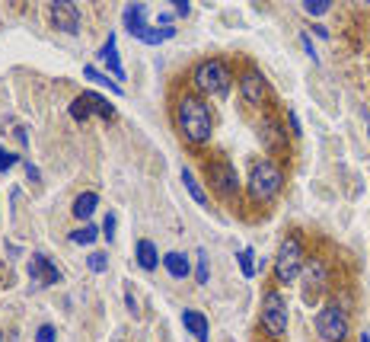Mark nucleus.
<instances>
[{
	"label": "nucleus",
	"instance_id": "1",
	"mask_svg": "<svg viewBox=\"0 0 370 342\" xmlns=\"http://www.w3.org/2000/svg\"><path fill=\"white\" fill-rule=\"evenodd\" d=\"M172 119L176 128L189 144L201 147L214 138V112L208 106V99H201L198 93H185L176 99V109H172Z\"/></svg>",
	"mask_w": 370,
	"mask_h": 342
},
{
	"label": "nucleus",
	"instance_id": "2",
	"mask_svg": "<svg viewBox=\"0 0 370 342\" xmlns=\"http://www.w3.org/2000/svg\"><path fill=\"white\" fill-rule=\"evenodd\" d=\"M192 87L198 96H227L234 87V68L224 58H201L192 68Z\"/></svg>",
	"mask_w": 370,
	"mask_h": 342
},
{
	"label": "nucleus",
	"instance_id": "3",
	"mask_svg": "<svg viewBox=\"0 0 370 342\" xmlns=\"http://www.w3.org/2000/svg\"><path fill=\"white\" fill-rule=\"evenodd\" d=\"M246 189H249V196H253V202H259V205L274 202V198L281 196V189H284V170L274 160L262 157V160H255L253 170H249Z\"/></svg>",
	"mask_w": 370,
	"mask_h": 342
},
{
	"label": "nucleus",
	"instance_id": "4",
	"mask_svg": "<svg viewBox=\"0 0 370 342\" xmlns=\"http://www.w3.org/2000/svg\"><path fill=\"white\" fill-rule=\"evenodd\" d=\"M303 262H307L303 240L284 237L281 246H278V256H274V281H278V285H291V281L303 272Z\"/></svg>",
	"mask_w": 370,
	"mask_h": 342
},
{
	"label": "nucleus",
	"instance_id": "5",
	"mask_svg": "<svg viewBox=\"0 0 370 342\" xmlns=\"http://www.w3.org/2000/svg\"><path fill=\"white\" fill-rule=\"evenodd\" d=\"M205 179L208 186L217 192L224 202H234L236 196H240V173H236V167L230 160H224V157H214V160H205Z\"/></svg>",
	"mask_w": 370,
	"mask_h": 342
},
{
	"label": "nucleus",
	"instance_id": "6",
	"mask_svg": "<svg viewBox=\"0 0 370 342\" xmlns=\"http://www.w3.org/2000/svg\"><path fill=\"white\" fill-rule=\"evenodd\" d=\"M262 329H265L272 339H284L288 336V323H291V310L288 300H284L281 291H265L262 294Z\"/></svg>",
	"mask_w": 370,
	"mask_h": 342
},
{
	"label": "nucleus",
	"instance_id": "7",
	"mask_svg": "<svg viewBox=\"0 0 370 342\" xmlns=\"http://www.w3.org/2000/svg\"><path fill=\"white\" fill-rule=\"evenodd\" d=\"M313 327H316V336H319L322 342H345L351 333V320L338 304H326V308L316 314Z\"/></svg>",
	"mask_w": 370,
	"mask_h": 342
},
{
	"label": "nucleus",
	"instance_id": "8",
	"mask_svg": "<svg viewBox=\"0 0 370 342\" xmlns=\"http://www.w3.org/2000/svg\"><path fill=\"white\" fill-rule=\"evenodd\" d=\"M26 272H29V279H32L35 288H55L64 281L61 269H58V265L51 262V256H45V253H32V256H29Z\"/></svg>",
	"mask_w": 370,
	"mask_h": 342
},
{
	"label": "nucleus",
	"instance_id": "9",
	"mask_svg": "<svg viewBox=\"0 0 370 342\" xmlns=\"http://www.w3.org/2000/svg\"><path fill=\"white\" fill-rule=\"evenodd\" d=\"M49 20L58 32H68V35L80 32V7L74 0H55L49 7Z\"/></svg>",
	"mask_w": 370,
	"mask_h": 342
},
{
	"label": "nucleus",
	"instance_id": "10",
	"mask_svg": "<svg viewBox=\"0 0 370 342\" xmlns=\"http://www.w3.org/2000/svg\"><path fill=\"white\" fill-rule=\"evenodd\" d=\"M240 96L246 106H265L268 84H265V77H262V70H255V68L243 70L240 74Z\"/></svg>",
	"mask_w": 370,
	"mask_h": 342
},
{
	"label": "nucleus",
	"instance_id": "11",
	"mask_svg": "<svg viewBox=\"0 0 370 342\" xmlns=\"http://www.w3.org/2000/svg\"><path fill=\"white\" fill-rule=\"evenodd\" d=\"M259 141L268 151H281V147L288 144V132H284V125L274 119V115H265V119L259 122Z\"/></svg>",
	"mask_w": 370,
	"mask_h": 342
},
{
	"label": "nucleus",
	"instance_id": "12",
	"mask_svg": "<svg viewBox=\"0 0 370 342\" xmlns=\"http://www.w3.org/2000/svg\"><path fill=\"white\" fill-rule=\"evenodd\" d=\"M147 4H128V7L122 10V23H125V29H128L134 39H141V32H144L151 23H147Z\"/></svg>",
	"mask_w": 370,
	"mask_h": 342
},
{
	"label": "nucleus",
	"instance_id": "13",
	"mask_svg": "<svg viewBox=\"0 0 370 342\" xmlns=\"http://www.w3.org/2000/svg\"><path fill=\"white\" fill-rule=\"evenodd\" d=\"M96 58L109 68V74L115 77V84L118 80H125V68H122V58H118V45H115V32H109V39L103 42V49L96 51Z\"/></svg>",
	"mask_w": 370,
	"mask_h": 342
},
{
	"label": "nucleus",
	"instance_id": "14",
	"mask_svg": "<svg viewBox=\"0 0 370 342\" xmlns=\"http://www.w3.org/2000/svg\"><path fill=\"white\" fill-rule=\"evenodd\" d=\"M77 99L83 103V109H87L89 119H93V115H99V119H115V106H112L106 96H99V93L87 90V93H80Z\"/></svg>",
	"mask_w": 370,
	"mask_h": 342
},
{
	"label": "nucleus",
	"instance_id": "15",
	"mask_svg": "<svg viewBox=\"0 0 370 342\" xmlns=\"http://www.w3.org/2000/svg\"><path fill=\"white\" fill-rule=\"evenodd\" d=\"M160 262H163V269L166 272H170V279H189V275H192V259L185 256V253H179V250H172V253H166L163 259H160Z\"/></svg>",
	"mask_w": 370,
	"mask_h": 342
},
{
	"label": "nucleus",
	"instance_id": "16",
	"mask_svg": "<svg viewBox=\"0 0 370 342\" xmlns=\"http://www.w3.org/2000/svg\"><path fill=\"white\" fill-rule=\"evenodd\" d=\"M182 327L189 329V333H192L198 342H208V333H211V323H208V317L201 314V310L185 308V310H182Z\"/></svg>",
	"mask_w": 370,
	"mask_h": 342
},
{
	"label": "nucleus",
	"instance_id": "17",
	"mask_svg": "<svg viewBox=\"0 0 370 342\" xmlns=\"http://www.w3.org/2000/svg\"><path fill=\"white\" fill-rule=\"evenodd\" d=\"M134 259H137V265L144 269V272H153L160 265V250L153 246V240H137L134 243Z\"/></svg>",
	"mask_w": 370,
	"mask_h": 342
},
{
	"label": "nucleus",
	"instance_id": "18",
	"mask_svg": "<svg viewBox=\"0 0 370 342\" xmlns=\"http://www.w3.org/2000/svg\"><path fill=\"white\" fill-rule=\"evenodd\" d=\"M99 208V196L96 192H80V196L74 198V217L77 221H89V217H93V211Z\"/></svg>",
	"mask_w": 370,
	"mask_h": 342
},
{
	"label": "nucleus",
	"instance_id": "19",
	"mask_svg": "<svg viewBox=\"0 0 370 342\" xmlns=\"http://www.w3.org/2000/svg\"><path fill=\"white\" fill-rule=\"evenodd\" d=\"M303 275H307L310 288H316V291L326 288V265H322L319 259H307V262H303Z\"/></svg>",
	"mask_w": 370,
	"mask_h": 342
},
{
	"label": "nucleus",
	"instance_id": "20",
	"mask_svg": "<svg viewBox=\"0 0 370 342\" xmlns=\"http://www.w3.org/2000/svg\"><path fill=\"white\" fill-rule=\"evenodd\" d=\"M179 176H182V182H185V192H189V196H192L195 202H198L201 208H205V205H208V192L201 189V182L195 179V173H192V170H189V167H182V173H179Z\"/></svg>",
	"mask_w": 370,
	"mask_h": 342
},
{
	"label": "nucleus",
	"instance_id": "21",
	"mask_svg": "<svg viewBox=\"0 0 370 342\" xmlns=\"http://www.w3.org/2000/svg\"><path fill=\"white\" fill-rule=\"evenodd\" d=\"M83 77L87 80H93V84H99V87H109V93H115V96H122V84H115V80H109V74H103L99 68H93V64H87L83 68Z\"/></svg>",
	"mask_w": 370,
	"mask_h": 342
},
{
	"label": "nucleus",
	"instance_id": "22",
	"mask_svg": "<svg viewBox=\"0 0 370 342\" xmlns=\"http://www.w3.org/2000/svg\"><path fill=\"white\" fill-rule=\"evenodd\" d=\"M96 237H99V227H96V224H83V227H77V231L70 234V243H77V246H89Z\"/></svg>",
	"mask_w": 370,
	"mask_h": 342
},
{
	"label": "nucleus",
	"instance_id": "23",
	"mask_svg": "<svg viewBox=\"0 0 370 342\" xmlns=\"http://www.w3.org/2000/svg\"><path fill=\"white\" fill-rule=\"evenodd\" d=\"M253 259H255V253L249 250V246H243V250L236 253V262H240V269H243V275H246V279H255V272H259Z\"/></svg>",
	"mask_w": 370,
	"mask_h": 342
},
{
	"label": "nucleus",
	"instance_id": "24",
	"mask_svg": "<svg viewBox=\"0 0 370 342\" xmlns=\"http://www.w3.org/2000/svg\"><path fill=\"white\" fill-rule=\"evenodd\" d=\"M198 262H195V279H198V285H208L211 281V265H208V253L198 250Z\"/></svg>",
	"mask_w": 370,
	"mask_h": 342
},
{
	"label": "nucleus",
	"instance_id": "25",
	"mask_svg": "<svg viewBox=\"0 0 370 342\" xmlns=\"http://www.w3.org/2000/svg\"><path fill=\"white\" fill-rule=\"evenodd\" d=\"M87 265H89V272L103 275V272H109V256H106V253H89Z\"/></svg>",
	"mask_w": 370,
	"mask_h": 342
},
{
	"label": "nucleus",
	"instance_id": "26",
	"mask_svg": "<svg viewBox=\"0 0 370 342\" xmlns=\"http://www.w3.org/2000/svg\"><path fill=\"white\" fill-rule=\"evenodd\" d=\"M303 10H307L310 16H322V13H329L332 4L329 0H303Z\"/></svg>",
	"mask_w": 370,
	"mask_h": 342
},
{
	"label": "nucleus",
	"instance_id": "27",
	"mask_svg": "<svg viewBox=\"0 0 370 342\" xmlns=\"http://www.w3.org/2000/svg\"><path fill=\"white\" fill-rule=\"evenodd\" d=\"M16 163H23V160H20V157H16V154H10L7 147L0 144V173H10V170H13Z\"/></svg>",
	"mask_w": 370,
	"mask_h": 342
},
{
	"label": "nucleus",
	"instance_id": "28",
	"mask_svg": "<svg viewBox=\"0 0 370 342\" xmlns=\"http://www.w3.org/2000/svg\"><path fill=\"white\" fill-rule=\"evenodd\" d=\"M35 342H55V327H51V323H42V327L35 329Z\"/></svg>",
	"mask_w": 370,
	"mask_h": 342
},
{
	"label": "nucleus",
	"instance_id": "29",
	"mask_svg": "<svg viewBox=\"0 0 370 342\" xmlns=\"http://www.w3.org/2000/svg\"><path fill=\"white\" fill-rule=\"evenodd\" d=\"M103 237L109 240V243L115 240V215H112V211L106 215V221H103Z\"/></svg>",
	"mask_w": 370,
	"mask_h": 342
},
{
	"label": "nucleus",
	"instance_id": "30",
	"mask_svg": "<svg viewBox=\"0 0 370 342\" xmlns=\"http://www.w3.org/2000/svg\"><path fill=\"white\" fill-rule=\"evenodd\" d=\"M300 45H303V51H307V58H310V61H313V64L319 61V55H316V49H313V39H310L307 32L300 35Z\"/></svg>",
	"mask_w": 370,
	"mask_h": 342
},
{
	"label": "nucleus",
	"instance_id": "31",
	"mask_svg": "<svg viewBox=\"0 0 370 342\" xmlns=\"http://www.w3.org/2000/svg\"><path fill=\"white\" fill-rule=\"evenodd\" d=\"M23 167H26V176H29V182H42V173H39V167H35L32 160H23Z\"/></svg>",
	"mask_w": 370,
	"mask_h": 342
},
{
	"label": "nucleus",
	"instance_id": "32",
	"mask_svg": "<svg viewBox=\"0 0 370 342\" xmlns=\"http://www.w3.org/2000/svg\"><path fill=\"white\" fill-rule=\"evenodd\" d=\"M172 13H176V16H189V13H192L189 0H172Z\"/></svg>",
	"mask_w": 370,
	"mask_h": 342
},
{
	"label": "nucleus",
	"instance_id": "33",
	"mask_svg": "<svg viewBox=\"0 0 370 342\" xmlns=\"http://www.w3.org/2000/svg\"><path fill=\"white\" fill-rule=\"evenodd\" d=\"M125 304H128V310H131V314H137V298H134L131 291H125Z\"/></svg>",
	"mask_w": 370,
	"mask_h": 342
},
{
	"label": "nucleus",
	"instance_id": "34",
	"mask_svg": "<svg viewBox=\"0 0 370 342\" xmlns=\"http://www.w3.org/2000/svg\"><path fill=\"white\" fill-rule=\"evenodd\" d=\"M291 128H294V134H300V119H297L294 112H291Z\"/></svg>",
	"mask_w": 370,
	"mask_h": 342
},
{
	"label": "nucleus",
	"instance_id": "35",
	"mask_svg": "<svg viewBox=\"0 0 370 342\" xmlns=\"http://www.w3.org/2000/svg\"><path fill=\"white\" fill-rule=\"evenodd\" d=\"M316 29V35H319V39H329V29L326 26H313Z\"/></svg>",
	"mask_w": 370,
	"mask_h": 342
},
{
	"label": "nucleus",
	"instance_id": "36",
	"mask_svg": "<svg viewBox=\"0 0 370 342\" xmlns=\"http://www.w3.org/2000/svg\"><path fill=\"white\" fill-rule=\"evenodd\" d=\"M357 342H370V333H367V329L361 333V339H357Z\"/></svg>",
	"mask_w": 370,
	"mask_h": 342
},
{
	"label": "nucleus",
	"instance_id": "37",
	"mask_svg": "<svg viewBox=\"0 0 370 342\" xmlns=\"http://www.w3.org/2000/svg\"><path fill=\"white\" fill-rule=\"evenodd\" d=\"M0 342H4V333H0Z\"/></svg>",
	"mask_w": 370,
	"mask_h": 342
},
{
	"label": "nucleus",
	"instance_id": "38",
	"mask_svg": "<svg viewBox=\"0 0 370 342\" xmlns=\"http://www.w3.org/2000/svg\"><path fill=\"white\" fill-rule=\"evenodd\" d=\"M367 138H370V128H367Z\"/></svg>",
	"mask_w": 370,
	"mask_h": 342
}]
</instances>
